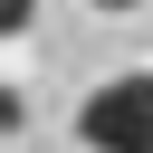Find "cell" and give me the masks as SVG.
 Listing matches in <instances>:
<instances>
[{
  "instance_id": "obj_3",
  "label": "cell",
  "mask_w": 153,
  "mask_h": 153,
  "mask_svg": "<svg viewBox=\"0 0 153 153\" xmlns=\"http://www.w3.org/2000/svg\"><path fill=\"white\" fill-rule=\"evenodd\" d=\"M19 124H29V105H19L10 86H0V134H19Z\"/></svg>"
},
{
  "instance_id": "obj_2",
  "label": "cell",
  "mask_w": 153,
  "mask_h": 153,
  "mask_svg": "<svg viewBox=\"0 0 153 153\" xmlns=\"http://www.w3.org/2000/svg\"><path fill=\"white\" fill-rule=\"evenodd\" d=\"M29 19H38V0H0V38H29Z\"/></svg>"
},
{
  "instance_id": "obj_1",
  "label": "cell",
  "mask_w": 153,
  "mask_h": 153,
  "mask_svg": "<svg viewBox=\"0 0 153 153\" xmlns=\"http://www.w3.org/2000/svg\"><path fill=\"white\" fill-rule=\"evenodd\" d=\"M76 143H86V153H153V67L105 76V86L76 105Z\"/></svg>"
},
{
  "instance_id": "obj_4",
  "label": "cell",
  "mask_w": 153,
  "mask_h": 153,
  "mask_svg": "<svg viewBox=\"0 0 153 153\" xmlns=\"http://www.w3.org/2000/svg\"><path fill=\"white\" fill-rule=\"evenodd\" d=\"M96 10H134V0H96Z\"/></svg>"
}]
</instances>
